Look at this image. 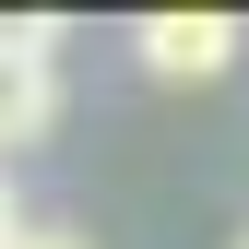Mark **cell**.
<instances>
[{"instance_id":"6da1fadb","label":"cell","mask_w":249,"mask_h":249,"mask_svg":"<svg viewBox=\"0 0 249 249\" xmlns=\"http://www.w3.org/2000/svg\"><path fill=\"white\" fill-rule=\"evenodd\" d=\"M59 131V36L48 24H0V166Z\"/></svg>"},{"instance_id":"7a4b0ae2","label":"cell","mask_w":249,"mask_h":249,"mask_svg":"<svg viewBox=\"0 0 249 249\" xmlns=\"http://www.w3.org/2000/svg\"><path fill=\"white\" fill-rule=\"evenodd\" d=\"M131 48H142L154 83H213V71H237L249 36H237V12H142Z\"/></svg>"},{"instance_id":"3957f363","label":"cell","mask_w":249,"mask_h":249,"mask_svg":"<svg viewBox=\"0 0 249 249\" xmlns=\"http://www.w3.org/2000/svg\"><path fill=\"white\" fill-rule=\"evenodd\" d=\"M12 249H95V237H71V226H24Z\"/></svg>"},{"instance_id":"277c9868","label":"cell","mask_w":249,"mask_h":249,"mask_svg":"<svg viewBox=\"0 0 249 249\" xmlns=\"http://www.w3.org/2000/svg\"><path fill=\"white\" fill-rule=\"evenodd\" d=\"M24 237V202H12V166H0V249Z\"/></svg>"},{"instance_id":"5b68a950","label":"cell","mask_w":249,"mask_h":249,"mask_svg":"<svg viewBox=\"0 0 249 249\" xmlns=\"http://www.w3.org/2000/svg\"><path fill=\"white\" fill-rule=\"evenodd\" d=\"M237 249H249V237H237Z\"/></svg>"}]
</instances>
